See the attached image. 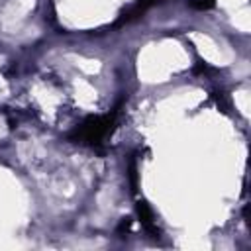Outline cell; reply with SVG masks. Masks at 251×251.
Returning <instances> with one entry per match:
<instances>
[{"instance_id":"cell-1","label":"cell","mask_w":251,"mask_h":251,"mask_svg":"<svg viewBox=\"0 0 251 251\" xmlns=\"http://www.w3.org/2000/svg\"><path fill=\"white\" fill-rule=\"evenodd\" d=\"M118 114H120V108H114L112 112H108L104 116H90L69 137L80 145H92V147L100 145L114 131L116 122H118Z\"/></svg>"},{"instance_id":"cell-2","label":"cell","mask_w":251,"mask_h":251,"mask_svg":"<svg viewBox=\"0 0 251 251\" xmlns=\"http://www.w3.org/2000/svg\"><path fill=\"white\" fill-rule=\"evenodd\" d=\"M151 4H153V0H137L133 6H129V8L120 16V20L116 22V25H124V24H127V22H131L133 18L141 16V14H143Z\"/></svg>"},{"instance_id":"cell-3","label":"cell","mask_w":251,"mask_h":251,"mask_svg":"<svg viewBox=\"0 0 251 251\" xmlns=\"http://www.w3.org/2000/svg\"><path fill=\"white\" fill-rule=\"evenodd\" d=\"M137 214H139V220H141V224L145 226V229H149L151 233H159L157 231V224H155V220H153V212H151V208L143 202V200H139L137 202Z\"/></svg>"}]
</instances>
